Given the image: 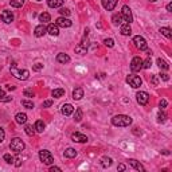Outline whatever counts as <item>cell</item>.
<instances>
[{"label": "cell", "mask_w": 172, "mask_h": 172, "mask_svg": "<svg viewBox=\"0 0 172 172\" xmlns=\"http://www.w3.org/2000/svg\"><path fill=\"white\" fill-rule=\"evenodd\" d=\"M23 4H24V0H11V7L20 8Z\"/></svg>", "instance_id": "d6a6232c"}, {"label": "cell", "mask_w": 172, "mask_h": 172, "mask_svg": "<svg viewBox=\"0 0 172 172\" xmlns=\"http://www.w3.org/2000/svg\"><path fill=\"white\" fill-rule=\"evenodd\" d=\"M84 97V89L82 88H75L73 90V98L75 100V101H79V100Z\"/></svg>", "instance_id": "ac0fdd59"}, {"label": "cell", "mask_w": 172, "mask_h": 172, "mask_svg": "<svg viewBox=\"0 0 172 172\" xmlns=\"http://www.w3.org/2000/svg\"><path fill=\"white\" fill-rule=\"evenodd\" d=\"M36 2H42V0H36Z\"/></svg>", "instance_id": "9f6ffc18"}, {"label": "cell", "mask_w": 172, "mask_h": 172, "mask_svg": "<svg viewBox=\"0 0 172 172\" xmlns=\"http://www.w3.org/2000/svg\"><path fill=\"white\" fill-rule=\"evenodd\" d=\"M104 45L108 46V47H113V46H114V41H113V39H110V38H106L104 41Z\"/></svg>", "instance_id": "ab89813d"}, {"label": "cell", "mask_w": 172, "mask_h": 172, "mask_svg": "<svg viewBox=\"0 0 172 172\" xmlns=\"http://www.w3.org/2000/svg\"><path fill=\"white\" fill-rule=\"evenodd\" d=\"M129 164H131L132 167H133L134 170H137V171H145V168L143 167V165L140 164L137 160H134V159H129Z\"/></svg>", "instance_id": "cb8c5ba5"}, {"label": "cell", "mask_w": 172, "mask_h": 172, "mask_svg": "<svg viewBox=\"0 0 172 172\" xmlns=\"http://www.w3.org/2000/svg\"><path fill=\"white\" fill-rule=\"evenodd\" d=\"M47 32L51 36H58L59 35V27L57 24H48L47 26Z\"/></svg>", "instance_id": "2e32d148"}, {"label": "cell", "mask_w": 172, "mask_h": 172, "mask_svg": "<svg viewBox=\"0 0 172 172\" xmlns=\"http://www.w3.org/2000/svg\"><path fill=\"white\" fill-rule=\"evenodd\" d=\"M10 148H11V151H14L15 153H20V152L24 149V143H23L22 139H19V137H15V139L11 140Z\"/></svg>", "instance_id": "3957f363"}, {"label": "cell", "mask_w": 172, "mask_h": 172, "mask_svg": "<svg viewBox=\"0 0 172 172\" xmlns=\"http://www.w3.org/2000/svg\"><path fill=\"white\" fill-rule=\"evenodd\" d=\"M65 156L69 157V159H73V157L77 156V151L74 149V148H67V149L65 151Z\"/></svg>", "instance_id": "f1b7e54d"}, {"label": "cell", "mask_w": 172, "mask_h": 172, "mask_svg": "<svg viewBox=\"0 0 172 172\" xmlns=\"http://www.w3.org/2000/svg\"><path fill=\"white\" fill-rule=\"evenodd\" d=\"M73 112H74V106L71 104H65L62 106V114H65V116H70Z\"/></svg>", "instance_id": "ffe728a7"}, {"label": "cell", "mask_w": 172, "mask_h": 172, "mask_svg": "<svg viewBox=\"0 0 172 172\" xmlns=\"http://www.w3.org/2000/svg\"><path fill=\"white\" fill-rule=\"evenodd\" d=\"M22 105H23L24 108H27V109H32V108H34L32 101H28V100H23V101H22Z\"/></svg>", "instance_id": "e575fe53"}, {"label": "cell", "mask_w": 172, "mask_h": 172, "mask_svg": "<svg viewBox=\"0 0 172 172\" xmlns=\"http://www.w3.org/2000/svg\"><path fill=\"white\" fill-rule=\"evenodd\" d=\"M116 5H117V0H102V7L108 11L114 10Z\"/></svg>", "instance_id": "5bb4252c"}, {"label": "cell", "mask_w": 172, "mask_h": 172, "mask_svg": "<svg viewBox=\"0 0 172 172\" xmlns=\"http://www.w3.org/2000/svg\"><path fill=\"white\" fill-rule=\"evenodd\" d=\"M51 96L54 97V98H59V97H63L65 96V89H54L53 91H51Z\"/></svg>", "instance_id": "d4e9b609"}, {"label": "cell", "mask_w": 172, "mask_h": 172, "mask_svg": "<svg viewBox=\"0 0 172 172\" xmlns=\"http://www.w3.org/2000/svg\"><path fill=\"white\" fill-rule=\"evenodd\" d=\"M32 69L35 71H39V70H42V69H43V65L42 63H35V65L32 66Z\"/></svg>", "instance_id": "b9f144b4"}, {"label": "cell", "mask_w": 172, "mask_h": 172, "mask_svg": "<svg viewBox=\"0 0 172 172\" xmlns=\"http://www.w3.org/2000/svg\"><path fill=\"white\" fill-rule=\"evenodd\" d=\"M160 78L163 79V81H168V79H170V77H168V74H160Z\"/></svg>", "instance_id": "c3c4849f"}, {"label": "cell", "mask_w": 172, "mask_h": 172, "mask_svg": "<svg viewBox=\"0 0 172 172\" xmlns=\"http://www.w3.org/2000/svg\"><path fill=\"white\" fill-rule=\"evenodd\" d=\"M112 22H113V24L114 26H121V24H124V18L121 16V14H116V15H113V18H112Z\"/></svg>", "instance_id": "7402d4cb"}, {"label": "cell", "mask_w": 172, "mask_h": 172, "mask_svg": "<svg viewBox=\"0 0 172 172\" xmlns=\"http://www.w3.org/2000/svg\"><path fill=\"white\" fill-rule=\"evenodd\" d=\"M167 104L168 102L165 101V100H161V101H160V109H164L165 106H167Z\"/></svg>", "instance_id": "7dc6e473"}, {"label": "cell", "mask_w": 172, "mask_h": 172, "mask_svg": "<svg viewBox=\"0 0 172 172\" xmlns=\"http://www.w3.org/2000/svg\"><path fill=\"white\" fill-rule=\"evenodd\" d=\"M165 120H167V114H165L164 112H160V113L157 114V121H159V122H164Z\"/></svg>", "instance_id": "d590c367"}, {"label": "cell", "mask_w": 172, "mask_h": 172, "mask_svg": "<svg viewBox=\"0 0 172 172\" xmlns=\"http://www.w3.org/2000/svg\"><path fill=\"white\" fill-rule=\"evenodd\" d=\"M59 14L66 18V16L70 15V10H69V8H61V10H59Z\"/></svg>", "instance_id": "f35d334b"}, {"label": "cell", "mask_w": 172, "mask_h": 172, "mask_svg": "<svg viewBox=\"0 0 172 172\" xmlns=\"http://www.w3.org/2000/svg\"><path fill=\"white\" fill-rule=\"evenodd\" d=\"M112 161H113V160L110 159V157H108V156H104L101 159V165L104 168H108V167H110L112 165Z\"/></svg>", "instance_id": "83f0119b"}, {"label": "cell", "mask_w": 172, "mask_h": 172, "mask_svg": "<svg viewBox=\"0 0 172 172\" xmlns=\"http://www.w3.org/2000/svg\"><path fill=\"white\" fill-rule=\"evenodd\" d=\"M23 93H24V96L28 97V98H32V97L35 96V93H34V91L31 90V89H26V90L23 91Z\"/></svg>", "instance_id": "74e56055"}, {"label": "cell", "mask_w": 172, "mask_h": 172, "mask_svg": "<svg viewBox=\"0 0 172 172\" xmlns=\"http://www.w3.org/2000/svg\"><path fill=\"white\" fill-rule=\"evenodd\" d=\"M15 121L18 122V124H26L27 122V114L26 113H18L15 116Z\"/></svg>", "instance_id": "603a6c76"}, {"label": "cell", "mask_w": 172, "mask_h": 172, "mask_svg": "<svg viewBox=\"0 0 172 172\" xmlns=\"http://www.w3.org/2000/svg\"><path fill=\"white\" fill-rule=\"evenodd\" d=\"M39 157H41V161L46 165H51L54 163V157L50 153V151H46V149L41 151L39 152Z\"/></svg>", "instance_id": "277c9868"}, {"label": "cell", "mask_w": 172, "mask_h": 172, "mask_svg": "<svg viewBox=\"0 0 172 172\" xmlns=\"http://www.w3.org/2000/svg\"><path fill=\"white\" fill-rule=\"evenodd\" d=\"M4 160L8 163V164H12V163H14V157L11 156L10 153H5V155H4Z\"/></svg>", "instance_id": "60d3db41"}, {"label": "cell", "mask_w": 172, "mask_h": 172, "mask_svg": "<svg viewBox=\"0 0 172 172\" xmlns=\"http://www.w3.org/2000/svg\"><path fill=\"white\" fill-rule=\"evenodd\" d=\"M151 81H152V84H153L155 86H156V85H159V81H157V77H156V75H152Z\"/></svg>", "instance_id": "bcb514c9"}, {"label": "cell", "mask_w": 172, "mask_h": 172, "mask_svg": "<svg viewBox=\"0 0 172 172\" xmlns=\"http://www.w3.org/2000/svg\"><path fill=\"white\" fill-rule=\"evenodd\" d=\"M63 2L65 0H47V4L51 8H59L63 5Z\"/></svg>", "instance_id": "44dd1931"}, {"label": "cell", "mask_w": 172, "mask_h": 172, "mask_svg": "<svg viewBox=\"0 0 172 172\" xmlns=\"http://www.w3.org/2000/svg\"><path fill=\"white\" fill-rule=\"evenodd\" d=\"M55 24L58 26V27H63V28H67V27H71V24H73V22L70 20V19L65 18V16H61V18H58L55 20Z\"/></svg>", "instance_id": "30bf717a"}, {"label": "cell", "mask_w": 172, "mask_h": 172, "mask_svg": "<svg viewBox=\"0 0 172 172\" xmlns=\"http://www.w3.org/2000/svg\"><path fill=\"white\" fill-rule=\"evenodd\" d=\"M157 66H159L160 69H163V70H168V69H170V65H168L167 62H165L164 59H161V58L157 59Z\"/></svg>", "instance_id": "f546056e"}, {"label": "cell", "mask_w": 172, "mask_h": 172, "mask_svg": "<svg viewBox=\"0 0 172 172\" xmlns=\"http://www.w3.org/2000/svg\"><path fill=\"white\" fill-rule=\"evenodd\" d=\"M136 100L140 105H147L148 101H149V94L147 91H139L136 94Z\"/></svg>", "instance_id": "ba28073f"}, {"label": "cell", "mask_w": 172, "mask_h": 172, "mask_svg": "<svg viewBox=\"0 0 172 172\" xmlns=\"http://www.w3.org/2000/svg\"><path fill=\"white\" fill-rule=\"evenodd\" d=\"M133 43H134V46H136L137 48H140L141 51H145L148 48V43L147 41H145L143 36H140V35H137V36H134L133 38Z\"/></svg>", "instance_id": "8992f818"}, {"label": "cell", "mask_w": 172, "mask_h": 172, "mask_svg": "<svg viewBox=\"0 0 172 172\" xmlns=\"http://www.w3.org/2000/svg\"><path fill=\"white\" fill-rule=\"evenodd\" d=\"M0 69H2V67H0Z\"/></svg>", "instance_id": "6f0895ef"}, {"label": "cell", "mask_w": 172, "mask_h": 172, "mask_svg": "<svg viewBox=\"0 0 172 172\" xmlns=\"http://www.w3.org/2000/svg\"><path fill=\"white\" fill-rule=\"evenodd\" d=\"M57 62H59V63H69L70 62V57L67 55V54L65 53H59L58 55H57Z\"/></svg>", "instance_id": "e0dca14e"}, {"label": "cell", "mask_w": 172, "mask_h": 172, "mask_svg": "<svg viewBox=\"0 0 172 172\" xmlns=\"http://www.w3.org/2000/svg\"><path fill=\"white\" fill-rule=\"evenodd\" d=\"M167 11L168 12H172V3H168L167 4Z\"/></svg>", "instance_id": "f907efd6"}, {"label": "cell", "mask_w": 172, "mask_h": 172, "mask_svg": "<svg viewBox=\"0 0 172 172\" xmlns=\"http://www.w3.org/2000/svg\"><path fill=\"white\" fill-rule=\"evenodd\" d=\"M3 96H5V94H4V90L0 88V97H3Z\"/></svg>", "instance_id": "f5cc1de1"}, {"label": "cell", "mask_w": 172, "mask_h": 172, "mask_svg": "<svg viewBox=\"0 0 172 172\" xmlns=\"http://www.w3.org/2000/svg\"><path fill=\"white\" fill-rule=\"evenodd\" d=\"M161 153H164V155H170V152H168V151H161Z\"/></svg>", "instance_id": "db71d44e"}, {"label": "cell", "mask_w": 172, "mask_h": 172, "mask_svg": "<svg viewBox=\"0 0 172 172\" xmlns=\"http://www.w3.org/2000/svg\"><path fill=\"white\" fill-rule=\"evenodd\" d=\"M71 140H73V141H75V143H81V144L88 143V137H86L85 134H82V133H78V132L71 134Z\"/></svg>", "instance_id": "4fadbf2b"}, {"label": "cell", "mask_w": 172, "mask_h": 172, "mask_svg": "<svg viewBox=\"0 0 172 172\" xmlns=\"http://www.w3.org/2000/svg\"><path fill=\"white\" fill-rule=\"evenodd\" d=\"M50 171H51V172H54V171H58V172H61L62 170H61V168H59V167H50Z\"/></svg>", "instance_id": "681fc988"}, {"label": "cell", "mask_w": 172, "mask_h": 172, "mask_svg": "<svg viewBox=\"0 0 172 172\" xmlns=\"http://www.w3.org/2000/svg\"><path fill=\"white\" fill-rule=\"evenodd\" d=\"M4 137H5V132H4V129H3V128H0V143H3V140H4Z\"/></svg>", "instance_id": "ee69618b"}, {"label": "cell", "mask_w": 172, "mask_h": 172, "mask_svg": "<svg viewBox=\"0 0 172 172\" xmlns=\"http://www.w3.org/2000/svg\"><path fill=\"white\" fill-rule=\"evenodd\" d=\"M39 20L43 22V23H47V22H50V20H51V16H50V14H47V12H42L41 15H39Z\"/></svg>", "instance_id": "1f68e13d"}, {"label": "cell", "mask_w": 172, "mask_h": 172, "mask_svg": "<svg viewBox=\"0 0 172 172\" xmlns=\"http://www.w3.org/2000/svg\"><path fill=\"white\" fill-rule=\"evenodd\" d=\"M34 128H35V132H38V133H42V132L45 131L46 125H45V122H43L42 120H38V121L35 122V125H34Z\"/></svg>", "instance_id": "484cf974"}, {"label": "cell", "mask_w": 172, "mask_h": 172, "mask_svg": "<svg viewBox=\"0 0 172 172\" xmlns=\"http://www.w3.org/2000/svg\"><path fill=\"white\" fill-rule=\"evenodd\" d=\"M86 51H88V42H81L78 46L75 47V53L77 54H86Z\"/></svg>", "instance_id": "d6986e66"}, {"label": "cell", "mask_w": 172, "mask_h": 172, "mask_svg": "<svg viewBox=\"0 0 172 172\" xmlns=\"http://www.w3.org/2000/svg\"><path fill=\"white\" fill-rule=\"evenodd\" d=\"M120 32H121V35L124 36H129L132 34V28L131 26H129V23H124V24H121V27H120Z\"/></svg>", "instance_id": "9a60e30c"}, {"label": "cell", "mask_w": 172, "mask_h": 172, "mask_svg": "<svg viewBox=\"0 0 172 172\" xmlns=\"http://www.w3.org/2000/svg\"><path fill=\"white\" fill-rule=\"evenodd\" d=\"M82 116H84V112H82L81 108L75 109V114H74V120H75L77 122H79L82 120Z\"/></svg>", "instance_id": "4dcf8cb0"}, {"label": "cell", "mask_w": 172, "mask_h": 172, "mask_svg": "<svg viewBox=\"0 0 172 172\" xmlns=\"http://www.w3.org/2000/svg\"><path fill=\"white\" fill-rule=\"evenodd\" d=\"M117 170H118V171H124V170H125V165H124V164H120Z\"/></svg>", "instance_id": "816d5d0a"}, {"label": "cell", "mask_w": 172, "mask_h": 172, "mask_svg": "<svg viewBox=\"0 0 172 172\" xmlns=\"http://www.w3.org/2000/svg\"><path fill=\"white\" fill-rule=\"evenodd\" d=\"M152 66V61H151V57H148L145 61H143V69H149Z\"/></svg>", "instance_id": "8d00e7d4"}, {"label": "cell", "mask_w": 172, "mask_h": 172, "mask_svg": "<svg viewBox=\"0 0 172 172\" xmlns=\"http://www.w3.org/2000/svg\"><path fill=\"white\" fill-rule=\"evenodd\" d=\"M51 105H53V100H47L43 102V108H50Z\"/></svg>", "instance_id": "7bdbcfd3"}, {"label": "cell", "mask_w": 172, "mask_h": 172, "mask_svg": "<svg viewBox=\"0 0 172 172\" xmlns=\"http://www.w3.org/2000/svg\"><path fill=\"white\" fill-rule=\"evenodd\" d=\"M121 16L124 18L125 23H132L133 22V16H132V11L128 5H124L122 7V11H121Z\"/></svg>", "instance_id": "9c48e42d"}, {"label": "cell", "mask_w": 172, "mask_h": 172, "mask_svg": "<svg viewBox=\"0 0 172 172\" xmlns=\"http://www.w3.org/2000/svg\"><path fill=\"white\" fill-rule=\"evenodd\" d=\"M0 18H2V20L4 22V23H7V24H10V23L14 22V15H12V12H11V11H8V10H4V11H3L2 15H0Z\"/></svg>", "instance_id": "7c38bea8"}, {"label": "cell", "mask_w": 172, "mask_h": 172, "mask_svg": "<svg viewBox=\"0 0 172 172\" xmlns=\"http://www.w3.org/2000/svg\"><path fill=\"white\" fill-rule=\"evenodd\" d=\"M10 70H11V74H12L15 78L22 79V81H24V79H27L28 77H30V71L26 70V69H23V70L18 69V66H16L15 62L11 65V69H10Z\"/></svg>", "instance_id": "7a4b0ae2"}, {"label": "cell", "mask_w": 172, "mask_h": 172, "mask_svg": "<svg viewBox=\"0 0 172 172\" xmlns=\"http://www.w3.org/2000/svg\"><path fill=\"white\" fill-rule=\"evenodd\" d=\"M159 31L161 32V35L165 36V38H168V39L172 38V30H171V28H168V27H161Z\"/></svg>", "instance_id": "4316f807"}, {"label": "cell", "mask_w": 172, "mask_h": 172, "mask_svg": "<svg viewBox=\"0 0 172 172\" xmlns=\"http://www.w3.org/2000/svg\"><path fill=\"white\" fill-rule=\"evenodd\" d=\"M141 69H143V59L140 57H134L131 62V70L136 73V71H140Z\"/></svg>", "instance_id": "52a82bcc"}, {"label": "cell", "mask_w": 172, "mask_h": 172, "mask_svg": "<svg viewBox=\"0 0 172 172\" xmlns=\"http://www.w3.org/2000/svg\"><path fill=\"white\" fill-rule=\"evenodd\" d=\"M0 101H3V102H7V101H12V97H7V96H3V97H0Z\"/></svg>", "instance_id": "f6af8a7d"}, {"label": "cell", "mask_w": 172, "mask_h": 172, "mask_svg": "<svg viewBox=\"0 0 172 172\" xmlns=\"http://www.w3.org/2000/svg\"><path fill=\"white\" fill-rule=\"evenodd\" d=\"M148 2H152V3H153V2H157V0H148Z\"/></svg>", "instance_id": "11a10c76"}, {"label": "cell", "mask_w": 172, "mask_h": 172, "mask_svg": "<svg viewBox=\"0 0 172 172\" xmlns=\"http://www.w3.org/2000/svg\"><path fill=\"white\" fill-rule=\"evenodd\" d=\"M24 131H26V133H27L28 136H34V134H35V128H34L32 125H26Z\"/></svg>", "instance_id": "836d02e7"}, {"label": "cell", "mask_w": 172, "mask_h": 172, "mask_svg": "<svg viewBox=\"0 0 172 172\" xmlns=\"http://www.w3.org/2000/svg\"><path fill=\"white\" fill-rule=\"evenodd\" d=\"M127 82L129 84V86H132L133 89H137L140 88L143 84L141 78H140L139 75H134V74H129V75L127 77Z\"/></svg>", "instance_id": "5b68a950"}, {"label": "cell", "mask_w": 172, "mask_h": 172, "mask_svg": "<svg viewBox=\"0 0 172 172\" xmlns=\"http://www.w3.org/2000/svg\"><path fill=\"white\" fill-rule=\"evenodd\" d=\"M46 34H47V27H46L45 24L36 26L35 30H34V35H35L36 38H42V36H45Z\"/></svg>", "instance_id": "8fae6325"}, {"label": "cell", "mask_w": 172, "mask_h": 172, "mask_svg": "<svg viewBox=\"0 0 172 172\" xmlns=\"http://www.w3.org/2000/svg\"><path fill=\"white\" fill-rule=\"evenodd\" d=\"M112 124L114 127H121V128H125V127H129L132 124V118L127 114H117L112 118Z\"/></svg>", "instance_id": "6da1fadb"}]
</instances>
